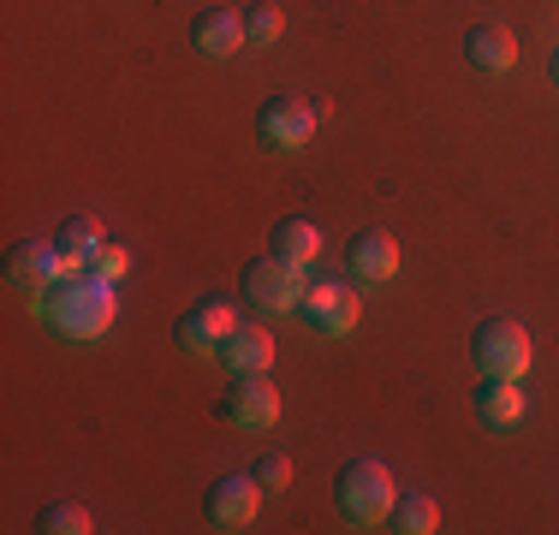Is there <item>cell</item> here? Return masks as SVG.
<instances>
[{
    "label": "cell",
    "instance_id": "1",
    "mask_svg": "<svg viewBox=\"0 0 559 535\" xmlns=\"http://www.w3.org/2000/svg\"><path fill=\"white\" fill-rule=\"evenodd\" d=\"M48 316H55L72 340H96V333H108L114 328V280L90 274V268L66 274L60 286L48 292Z\"/></svg>",
    "mask_w": 559,
    "mask_h": 535
},
{
    "label": "cell",
    "instance_id": "2",
    "mask_svg": "<svg viewBox=\"0 0 559 535\" xmlns=\"http://www.w3.org/2000/svg\"><path fill=\"white\" fill-rule=\"evenodd\" d=\"M393 500H399V488H393V471L381 459H352L340 471V512L352 518V524H388L393 518Z\"/></svg>",
    "mask_w": 559,
    "mask_h": 535
},
{
    "label": "cell",
    "instance_id": "3",
    "mask_svg": "<svg viewBox=\"0 0 559 535\" xmlns=\"http://www.w3.org/2000/svg\"><path fill=\"white\" fill-rule=\"evenodd\" d=\"M471 364L483 374H506V381H524L530 374V333L512 316H495L471 333Z\"/></svg>",
    "mask_w": 559,
    "mask_h": 535
},
{
    "label": "cell",
    "instance_id": "4",
    "mask_svg": "<svg viewBox=\"0 0 559 535\" xmlns=\"http://www.w3.org/2000/svg\"><path fill=\"white\" fill-rule=\"evenodd\" d=\"M238 286H245V298L257 304V310H298L304 304V286H310V274H304L298 262L286 257H257L245 262V274H238Z\"/></svg>",
    "mask_w": 559,
    "mask_h": 535
},
{
    "label": "cell",
    "instance_id": "5",
    "mask_svg": "<svg viewBox=\"0 0 559 535\" xmlns=\"http://www.w3.org/2000/svg\"><path fill=\"white\" fill-rule=\"evenodd\" d=\"M66 274H78V262L66 257L55 238H24L12 250V286L19 292H55Z\"/></svg>",
    "mask_w": 559,
    "mask_h": 535
},
{
    "label": "cell",
    "instance_id": "6",
    "mask_svg": "<svg viewBox=\"0 0 559 535\" xmlns=\"http://www.w3.org/2000/svg\"><path fill=\"white\" fill-rule=\"evenodd\" d=\"M262 506V482L257 476H215L203 494V512L215 530H250Z\"/></svg>",
    "mask_w": 559,
    "mask_h": 535
},
{
    "label": "cell",
    "instance_id": "7",
    "mask_svg": "<svg viewBox=\"0 0 559 535\" xmlns=\"http://www.w3.org/2000/svg\"><path fill=\"white\" fill-rule=\"evenodd\" d=\"M316 131V107L298 102V96H269L257 114V138L269 143V150H304Z\"/></svg>",
    "mask_w": 559,
    "mask_h": 535
},
{
    "label": "cell",
    "instance_id": "8",
    "mask_svg": "<svg viewBox=\"0 0 559 535\" xmlns=\"http://www.w3.org/2000/svg\"><path fill=\"white\" fill-rule=\"evenodd\" d=\"M226 417L238 428H274L280 423V387L269 381V369L233 374V387H226Z\"/></svg>",
    "mask_w": 559,
    "mask_h": 535
},
{
    "label": "cell",
    "instance_id": "9",
    "mask_svg": "<svg viewBox=\"0 0 559 535\" xmlns=\"http://www.w3.org/2000/svg\"><path fill=\"white\" fill-rule=\"evenodd\" d=\"M298 310L310 316L322 333H352L357 316H364V304H357V292L345 286V280H310V286H304V304H298Z\"/></svg>",
    "mask_w": 559,
    "mask_h": 535
},
{
    "label": "cell",
    "instance_id": "10",
    "mask_svg": "<svg viewBox=\"0 0 559 535\" xmlns=\"http://www.w3.org/2000/svg\"><path fill=\"white\" fill-rule=\"evenodd\" d=\"M345 268H352L357 286H388V280L399 274V238L381 233V226L357 233L352 245H345Z\"/></svg>",
    "mask_w": 559,
    "mask_h": 535
},
{
    "label": "cell",
    "instance_id": "11",
    "mask_svg": "<svg viewBox=\"0 0 559 535\" xmlns=\"http://www.w3.org/2000/svg\"><path fill=\"white\" fill-rule=\"evenodd\" d=\"M250 36H245V12H226V7H209L191 19V48L209 54V60H226V54H238Z\"/></svg>",
    "mask_w": 559,
    "mask_h": 535
},
{
    "label": "cell",
    "instance_id": "12",
    "mask_svg": "<svg viewBox=\"0 0 559 535\" xmlns=\"http://www.w3.org/2000/svg\"><path fill=\"white\" fill-rule=\"evenodd\" d=\"M238 328V316H233V304L226 298H203V304H191L179 321V340L191 345V352H221L226 345V333Z\"/></svg>",
    "mask_w": 559,
    "mask_h": 535
},
{
    "label": "cell",
    "instance_id": "13",
    "mask_svg": "<svg viewBox=\"0 0 559 535\" xmlns=\"http://www.w3.org/2000/svg\"><path fill=\"white\" fill-rule=\"evenodd\" d=\"M221 364L233 369V374H257V369H269L274 364V333L269 328H257V321H238L233 333H226V345H221Z\"/></svg>",
    "mask_w": 559,
    "mask_h": 535
},
{
    "label": "cell",
    "instance_id": "14",
    "mask_svg": "<svg viewBox=\"0 0 559 535\" xmlns=\"http://www.w3.org/2000/svg\"><path fill=\"white\" fill-rule=\"evenodd\" d=\"M464 60H471L476 72H512L518 66V36L506 31V24H476V31L464 36Z\"/></svg>",
    "mask_w": 559,
    "mask_h": 535
},
{
    "label": "cell",
    "instance_id": "15",
    "mask_svg": "<svg viewBox=\"0 0 559 535\" xmlns=\"http://www.w3.org/2000/svg\"><path fill=\"white\" fill-rule=\"evenodd\" d=\"M476 417H483L488 428H518L524 423V387L518 381H506V374H488L483 387H476Z\"/></svg>",
    "mask_w": 559,
    "mask_h": 535
},
{
    "label": "cell",
    "instance_id": "16",
    "mask_svg": "<svg viewBox=\"0 0 559 535\" xmlns=\"http://www.w3.org/2000/svg\"><path fill=\"white\" fill-rule=\"evenodd\" d=\"M274 257H286V262L310 268L316 257H322V226L304 221V214H286V221L274 226Z\"/></svg>",
    "mask_w": 559,
    "mask_h": 535
},
{
    "label": "cell",
    "instance_id": "17",
    "mask_svg": "<svg viewBox=\"0 0 559 535\" xmlns=\"http://www.w3.org/2000/svg\"><path fill=\"white\" fill-rule=\"evenodd\" d=\"M388 530H399V535H435V530H441V506H435V494H417V488L399 494Z\"/></svg>",
    "mask_w": 559,
    "mask_h": 535
},
{
    "label": "cell",
    "instance_id": "18",
    "mask_svg": "<svg viewBox=\"0 0 559 535\" xmlns=\"http://www.w3.org/2000/svg\"><path fill=\"white\" fill-rule=\"evenodd\" d=\"M55 245H60L78 268H90V257H96L108 238H102V221H96V214H72V221H66L60 233H55Z\"/></svg>",
    "mask_w": 559,
    "mask_h": 535
},
{
    "label": "cell",
    "instance_id": "19",
    "mask_svg": "<svg viewBox=\"0 0 559 535\" xmlns=\"http://www.w3.org/2000/svg\"><path fill=\"white\" fill-rule=\"evenodd\" d=\"M36 530L43 535H90L96 518H90V506H78V500H55L43 518H36Z\"/></svg>",
    "mask_w": 559,
    "mask_h": 535
},
{
    "label": "cell",
    "instance_id": "20",
    "mask_svg": "<svg viewBox=\"0 0 559 535\" xmlns=\"http://www.w3.org/2000/svg\"><path fill=\"white\" fill-rule=\"evenodd\" d=\"M245 36L257 48H269V43H280V36H286V12L274 7V0H257V7L245 12Z\"/></svg>",
    "mask_w": 559,
    "mask_h": 535
},
{
    "label": "cell",
    "instance_id": "21",
    "mask_svg": "<svg viewBox=\"0 0 559 535\" xmlns=\"http://www.w3.org/2000/svg\"><path fill=\"white\" fill-rule=\"evenodd\" d=\"M250 476H257L262 482V488H292V459H286V452H262V459L257 464H250Z\"/></svg>",
    "mask_w": 559,
    "mask_h": 535
},
{
    "label": "cell",
    "instance_id": "22",
    "mask_svg": "<svg viewBox=\"0 0 559 535\" xmlns=\"http://www.w3.org/2000/svg\"><path fill=\"white\" fill-rule=\"evenodd\" d=\"M90 274H102V280H119V274H126V250H119V245H102L96 257H90Z\"/></svg>",
    "mask_w": 559,
    "mask_h": 535
},
{
    "label": "cell",
    "instance_id": "23",
    "mask_svg": "<svg viewBox=\"0 0 559 535\" xmlns=\"http://www.w3.org/2000/svg\"><path fill=\"white\" fill-rule=\"evenodd\" d=\"M548 72H554V84H559V48L548 54Z\"/></svg>",
    "mask_w": 559,
    "mask_h": 535
}]
</instances>
